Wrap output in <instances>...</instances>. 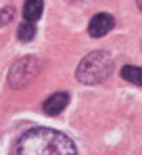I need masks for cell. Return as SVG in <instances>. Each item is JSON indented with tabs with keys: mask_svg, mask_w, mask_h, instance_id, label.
<instances>
[{
	"mask_svg": "<svg viewBox=\"0 0 142 155\" xmlns=\"http://www.w3.org/2000/svg\"><path fill=\"white\" fill-rule=\"evenodd\" d=\"M17 155H77L67 134L52 128H31L17 143Z\"/></svg>",
	"mask_w": 142,
	"mask_h": 155,
	"instance_id": "6da1fadb",
	"label": "cell"
},
{
	"mask_svg": "<svg viewBox=\"0 0 142 155\" xmlns=\"http://www.w3.org/2000/svg\"><path fill=\"white\" fill-rule=\"evenodd\" d=\"M111 71H113L111 54L105 51H94L79 61L75 76L84 84H100V82H105L111 76Z\"/></svg>",
	"mask_w": 142,
	"mask_h": 155,
	"instance_id": "7a4b0ae2",
	"label": "cell"
},
{
	"mask_svg": "<svg viewBox=\"0 0 142 155\" xmlns=\"http://www.w3.org/2000/svg\"><path fill=\"white\" fill-rule=\"evenodd\" d=\"M38 71H40V61L36 57H23L13 63V67L8 71V86L15 90H21L36 80Z\"/></svg>",
	"mask_w": 142,
	"mask_h": 155,
	"instance_id": "3957f363",
	"label": "cell"
},
{
	"mask_svg": "<svg viewBox=\"0 0 142 155\" xmlns=\"http://www.w3.org/2000/svg\"><path fill=\"white\" fill-rule=\"evenodd\" d=\"M115 27V19L109 15V13H98L90 19V25H88V34L92 38H102L107 36L111 29Z\"/></svg>",
	"mask_w": 142,
	"mask_h": 155,
	"instance_id": "277c9868",
	"label": "cell"
},
{
	"mask_svg": "<svg viewBox=\"0 0 142 155\" xmlns=\"http://www.w3.org/2000/svg\"><path fill=\"white\" fill-rule=\"evenodd\" d=\"M67 105H69V94L67 92H56V94H52L50 99L44 101V113H48V115H59Z\"/></svg>",
	"mask_w": 142,
	"mask_h": 155,
	"instance_id": "5b68a950",
	"label": "cell"
},
{
	"mask_svg": "<svg viewBox=\"0 0 142 155\" xmlns=\"http://www.w3.org/2000/svg\"><path fill=\"white\" fill-rule=\"evenodd\" d=\"M42 11H44V2H42V0H27V2L23 4V17H25V21L36 23V21L42 17Z\"/></svg>",
	"mask_w": 142,
	"mask_h": 155,
	"instance_id": "8992f818",
	"label": "cell"
},
{
	"mask_svg": "<svg viewBox=\"0 0 142 155\" xmlns=\"http://www.w3.org/2000/svg\"><path fill=\"white\" fill-rule=\"evenodd\" d=\"M121 78L127 80L130 84H136V86H142V67H136V65H125L121 69Z\"/></svg>",
	"mask_w": 142,
	"mask_h": 155,
	"instance_id": "52a82bcc",
	"label": "cell"
},
{
	"mask_svg": "<svg viewBox=\"0 0 142 155\" xmlns=\"http://www.w3.org/2000/svg\"><path fill=\"white\" fill-rule=\"evenodd\" d=\"M17 38H19L21 42H29V40H34V38H36V23H31V21L21 23L19 29H17Z\"/></svg>",
	"mask_w": 142,
	"mask_h": 155,
	"instance_id": "ba28073f",
	"label": "cell"
},
{
	"mask_svg": "<svg viewBox=\"0 0 142 155\" xmlns=\"http://www.w3.org/2000/svg\"><path fill=\"white\" fill-rule=\"evenodd\" d=\"M13 17H15V8H11V6H8V8H4V11L0 13V23L4 25V23H8Z\"/></svg>",
	"mask_w": 142,
	"mask_h": 155,
	"instance_id": "9c48e42d",
	"label": "cell"
},
{
	"mask_svg": "<svg viewBox=\"0 0 142 155\" xmlns=\"http://www.w3.org/2000/svg\"><path fill=\"white\" fill-rule=\"evenodd\" d=\"M136 2H138V6H140V11H142V0H136Z\"/></svg>",
	"mask_w": 142,
	"mask_h": 155,
	"instance_id": "30bf717a",
	"label": "cell"
},
{
	"mask_svg": "<svg viewBox=\"0 0 142 155\" xmlns=\"http://www.w3.org/2000/svg\"><path fill=\"white\" fill-rule=\"evenodd\" d=\"M73 2H79V0H73Z\"/></svg>",
	"mask_w": 142,
	"mask_h": 155,
	"instance_id": "8fae6325",
	"label": "cell"
}]
</instances>
